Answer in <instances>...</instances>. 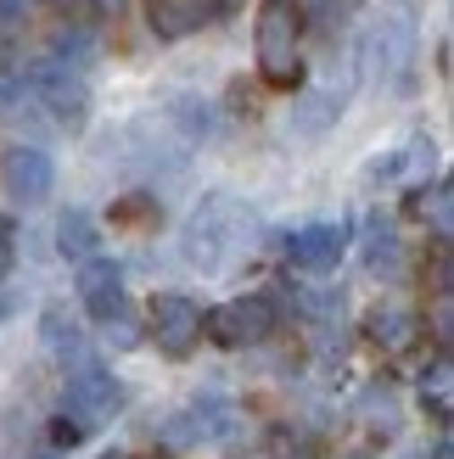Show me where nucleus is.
<instances>
[{
  "mask_svg": "<svg viewBox=\"0 0 454 459\" xmlns=\"http://www.w3.org/2000/svg\"><path fill=\"white\" fill-rule=\"evenodd\" d=\"M303 29H309V17L298 0H258L253 51H258V74L269 84L292 90L303 79Z\"/></svg>",
  "mask_w": 454,
  "mask_h": 459,
  "instance_id": "1",
  "label": "nucleus"
},
{
  "mask_svg": "<svg viewBox=\"0 0 454 459\" xmlns=\"http://www.w3.org/2000/svg\"><path fill=\"white\" fill-rule=\"evenodd\" d=\"M421 22H415V0H381V12L371 17L365 39H359V74L365 79H398L415 56Z\"/></svg>",
  "mask_w": 454,
  "mask_h": 459,
  "instance_id": "2",
  "label": "nucleus"
},
{
  "mask_svg": "<svg viewBox=\"0 0 454 459\" xmlns=\"http://www.w3.org/2000/svg\"><path fill=\"white\" fill-rule=\"evenodd\" d=\"M236 236H241V208L231 196H208L202 208L191 213V224H186V258L196 264V269H224V258L236 252Z\"/></svg>",
  "mask_w": 454,
  "mask_h": 459,
  "instance_id": "3",
  "label": "nucleus"
},
{
  "mask_svg": "<svg viewBox=\"0 0 454 459\" xmlns=\"http://www.w3.org/2000/svg\"><path fill=\"white\" fill-rule=\"evenodd\" d=\"M275 303H269L264 291L253 297H231V303H219L214 314H202V331H208L219 348H253V342H264L269 331H275Z\"/></svg>",
  "mask_w": 454,
  "mask_h": 459,
  "instance_id": "4",
  "label": "nucleus"
},
{
  "mask_svg": "<svg viewBox=\"0 0 454 459\" xmlns=\"http://www.w3.org/2000/svg\"><path fill=\"white\" fill-rule=\"evenodd\" d=\"M29 84H34V96L51 107L67 129H84V118H90V90H84V79H79L74 62H57V56L39 62L34 74H29Z\"/></svg>",
  "mask_w": 454,
  "mask_h": 459,
  "instance_id": "5",
  "label": "nucleus"
},
{
  "mask_svg": "<svg viewBox=\"0 0 454 459\" xmlns=\"http://www.w3.org/2000/svg\"><path fill=\"white\" fill-rule=\"evenodd\" d=\"M152 336H157V348H163L169 359H186L202 342V308L191 303V297H179V291L152 297Z\"/></svg>",
  "mask_w": 454,
  "mask_h": 459,
  "instance_id": "6",
  "label": "nucleus"
},
{
  "mask_svg": "<svg viewBox=\"0 0 454 459\" xmlns=\"http://www.w3.org/2000/svg\"><path fill=\"white\" fill-rule=\"evenodd\" d=\"M0 179H6V191L17 202H45L51 186H57V163L39 146H12L6 157H0Z\"/></svg>",
  "mask_w": 454,
  "mask_h": 459,
  "instance_id": "7",
  "label": "nucleus"
},
{
  "mask_svg": "<svg viewBox=\"0 0 454 459\" xmlns=\"http://www.w3.org/2000/svg\"><path fill=\"white\" fill-rule=\"evenodd\" d=\"M67 403H74V420H107V415H118V381H112L107 370H96V364H74V376H67Z\"/></svg>",
  "mask_w": 454,
  "mask_h": 459,
  "instance_id": "8",
  "label": "nucleus"
},
{
  "mask_svg": "<svg viewBox=\"0 0 454 459\" xmlns=\"http://www.w3.org/2000/svg\"><path fill=\"white\" fill-rule=\"evenodd\" d=\"M79 303L101 319V325H112V319L124 314V269L112 258H84L79 264Z\"/></svg>",
  "mask_w": 454,
  "mask_h": 459,
  "instance_id": "9",
  "label": "nucleus"
},
{
  "mask_svg": "<svg viewBox=\"0 0 454 459\" xmlns=\"http://www.w3.org/2000/svg\"><path fill=\"white\" fill-rule=\"evenodd\" d=\"M343 247H348L343 224H309V230H298V236L286 241V258L298 269H309V274H326V269H336Z\"/></svg>",
  "mask_w": 454,
  "mask_h": 459,
  "instance_id": "10",
  "label": "nucleus"
},
{
  "mask_svg": "<svg viewBox=\"0 0 454 459\" xmlns=\"http://www.w3.org/2000/svg\"><path fill=\"white\" fill-rule=\"evenodd\" d=\"M214 17V0H146V22L157 39H186Z\"/></svg>",
  "mask_w": 454,
  "mask_h": 459,
  "instance_id": "11",
  "label": "nucleus"
},
{
  "mask_svg": "<svg viewBox=\"0 0 454 459\" xmlns=\"http://www.w3.org/2000/svg\"><path fill=\"white\" fill-rule=\"evenodd\" d=\"M371 336H376L388 353H404V348H415L421 325H415V314H404V308H376V314H371Z\"/></svg>",
  "mask_w": 454,
  "mask_h": 459,
  "instance_id": "12",
  "label": "nucleus"
},
{
  "mask_svg": "<svg viewBox=\"0 0 454 459\" xmlns=\"http://www.w3.org/2000/svg\"><path fill=\"white\" fill-rule=\"evenodd\" d=\"M336 112H343V90H314V96H303V107L292 112V129H298V134H320Z\"/></svg>",
  "mask_w": 454,
  "mask_h": 459,
  "instance_id": "13",
  "label": "nucleus"
},
{
  "mask_svg": "<svg viewBox=\"0 0 454 459\" xmlns=\"http://www.w3.org/2000/svg\"><path fill=\"white\" fill-rule=\"evenodd\" d=\"M57 247H62V258H90L96 252V224H90V213H79V208H67L62 213V224H57Z\"/></svg>",
  "mask_w": 454,
  "mask_h": 459,
  "instance_id": "14",
  "label": "nucleus"
},
{
  "mask_svg": "<svg viewBox=\"0 0 454 459\" xmlns=\"http://www.w3.org/2000/svg\"><path fill=\"white\" fill-rule=\"evenodd\" d=\"M45 348H51L62 364H67V359H74V364H84V336H79V325H74V319H67L62 308H51V314H45Z\"/></svg>",
  "mask_w": 454,
  "mask_h": 459,
  "instance_id": "15",
  "label": "nucleus"
},
{
  "mask_svg": "<svg viewBox=\"0 0 454 459\" xmlns=\"http://www.w3.org/2000/svg\"><path fill=\"white\" fill-rule=\"evenodd\" d=\"M365 264L376 274L381 269H398V236H393L388 219H371V230H365Z\"/></svg>",
  "mask_w": 454,
  "mask_h": 459,
  "instance_id": "16",
  "label": "nucleus"
},
{
  "mask_svg": "<svg viewBox=\"0 0 454 459\" xmlns=\"http://www.w3.org/2000/svg\"><path fill=\"white\" fill-rule=\"evenodd\" d=\"M214 426H231V415H224V409H196V415H179V420L169 426V437H179V443H202V437H219Z\"/></svg>",
  "mask_w": 454,
  "mask_h": 459,
  "instance_id": "17",
  "label": "nucleus"
},
{
  "mask_svg": "<svg viewBox=\"0 0 454 459\" xmlns=\"http://www.w3.org/2000/svg\"><path fill=\"white\" fill-rule=\"evenodd\" d=\"M449 208H454L449 179H438V186H432V191H421V202H415V213H421V219H432V224H438V236H449V219H454Z\"/></svg>",
  "mask_w": 454,
  "mask_h": 459,
  "instance_id": "18",
  "label": "nucleus"
},
{
  "mask_svg": "<svg viewBox=\"0 0 454 459\" xmlns=\"http://www.w3.org/2000/svg\"><path fill=\"white\" fill-rule=\"evenodd\" d=\"M449 381H454V376H449V359H438V364H432V376L421 381V398L432 403V415H438V420H449Z\"/></svg>",
  "mask_w": 454,
  "mask_h": 459,
  "instance_id": "19",
  "label": "nucleus"
},
{
  "mask_svg": "<svg viewBox=\"0 0 454 459\" xmlns=\"http://www.w3.org/2000/svg\"><path fill=\"white\" fill-rule=\"evenodd\" d=\"M12 264H17V230H12L6 213H0V281L12 274Z\"/></svg>",
  "mask_w": 454,
  "mask_h": 459,
  "instance_id": "20",
  "label": "nucleus"
},
{
  "mask_svg": "<svg viewBox=\"0 0 454 459\" xmlns=\"http://www.w3.org/2000/svg\"><path fill=\"white\" fill-rule=\"evenodd\" d=\"M51 443H57V448L84 443V426H79V420H57V426H51Z\"/></svg>",
  "mask_w": 454,
  "mask_h": 459,
  "instance_id": "21",
  "label": "nucleus"
},
{
  "mask_svg": "<svg viewBox=\"0 0 454 459\" xmlns=\"http://www.w3.org/2000/svg\"><path fill=\"white\" fill-rule=\"evenodd\" d=\"M12 51H17V17L0 12V62H12Z\"/></svg>",
  "mask_w": 454,
  "mask_h": 459,
  "instance_id": "22",
  "label": "nucleus"
},
{
  "mask_svg": "<svg viewBox=\"0 0 454 459\" xmlns=\"http://www.w3.org/2000/svg\"><path fill=\"white\" fill-rule=\"evenodd\" d=\"M314 6H320V17H326V22H343V17L359 6V0H314Z\"/></svg>",
  "mask_w": 454,
  "mask_h": 459,
  "instance_id": "23",
  "label": "nucleus"
},
{
  "mask_svg": "<svg viewBox=\"0 0 454 459\" xmlns=\"http://www.w3.org/2000/svg\"><path fill=\"white\" fill-rule=\"evenodd\" d=\"M17 6H22V0H0V12H6V17H17Z\"/></svg>",
  "mask_w": 454,
  "mask_h": 459,
  "instance_id": "24",
  "label": "nucleus"
},
{
  "mask_svg": "<svg viewBox=\"0 0 454 459\" xmlns=\"http://www.w3.org/2000/svg\"><path fill=\"white\" fill-rule=\"evenodd\" d=\"M96 6H101V12H118V6H124V0H96Z\"/></svg>",
  "mask_w": 454,
  "mask_h": 459,
  "instance_id": "25",
  "label": "nucleus"
},
{
  "mask_svg": "<svg viewBox=\"0 0 454 459\" xmlns=\"http://www.w3.org/2000/svg\"><path fill=\"white\" fill-rule=\"evenodd\" d=\"M432 459H449V437H443V443H438V454H432Z\"/></svg>",
  "mask_w": 454,
  "mask_h": 459,
  "instance_id": "26",
  "label": "nucleus"
},
{
  "mask_svg": "<svg viewBox=\"0 0 454 459\" xmlns=\"http://www.w3.org/2000/svg\"><path fill=\"white\" fill-rule=\"evenodd\" d=\"M219 6H241V0H219Z\"/></svg>",
  "mask_w": 454,
  "mask_h": 459,
  "instance_id": "27",
  "label": "nucleus"
},
{
  "mask_svg": "<svg viewBox=\"0 0 454 459\" xmlns=\"http://www.w3.org/2000/svg\"><path fill=\"white\" fill-rule=\"evenodd\" d=\"M51 6H67V0H51Z\"/></svg>",
  "mask_w": 454,
  "mask_h": 459,
  "instance_id": "28",
  "label": "nucleus"
},
{
  "mask_svg": "<svg viewBox=\"0 0 454 459\" xmlns=\"http://www.w3.org/2000/svg\"><path fill=\"white\" fill-rule=\"evenodd\" d=\"M107 459H124V454H107Z\"/></svg>",
  "mask_w": 454,
  "mask_h": 459,
  "instance_id": "29",
  "label": "nucleus"
},
{
  "mask_svg": "<svg viewBox=\"0 0 454 459\" xmlns=\"http://www.w3.org/2000/svg\"><path fill=\"white\" fill-rule=\"evenodd\" d=\"M45 459H51V454H45Z\"/></svg>",
  "mask_w": 454,
  "mask_h": 459,
  "instance_id": "30",
  "label": "nucleus"
}]
</instances>
